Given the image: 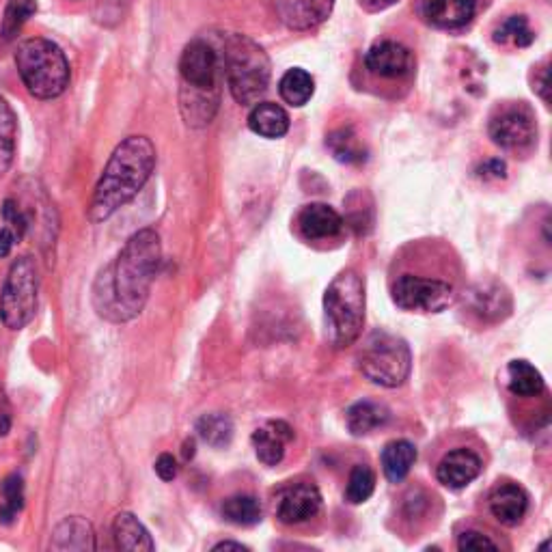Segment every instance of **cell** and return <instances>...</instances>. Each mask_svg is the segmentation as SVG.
<instances>
[{"mask_svg": "<svg viewBox=\"0 0 552 552\" xmlns=\"http://www.w3.org/2000/svg\"><path fill=\"white\" fill-rule=\"evenodd\" d=\"M414 462H417V449L410 440H393L382 451V471L391 483L404 481Z\"/></svg>", "mask_w": 552, "mask_h": 552, "instance_id": "cell-23", "label": "cell"}, {"mask_svg": "<svg viewBox=\"0 0 552 552\" xmlns=\"http://www.w3.org/2000/svg\"><path fill=\"white\" fill-rule=\"evenodd\" d=\"M50 548L54 550H93L95 548V535L93 527L80 516L65 518L57 529L52 531Z\"/></svg>", "mask_w": 552, "mask_h": 552, "instance_id": "cell-20", "label": "cell"}, {"mask_svg": "<svg viewBox=\"0 0 552 552\" xmlns=\"http://www.w3.org/2000/svg\"><path fill=\"white\" fill-rule=\"evenodd\" d=\"M471 309L488 322H499L512 311V298L501 285H479L471 292Z\"/></svg>", "mask_w": 552, "mask_h": 552, "instance_id": "cell-19", "label": "cell"}, {"mask_svg": "<svg viewBox=\"0 0 552 552\" xmlns=\"http://www.w3.org/2000/svg\"><path fill=\"white\" fill-rule=\"evenodd\" d=\"M248 128L264 138H281L289 130V117L279 104L259 102L248 115Z\"/></svg>", "mask_w": 552, "mask_h": 552, "instance_id": "cell-22", "label": "cell"}, {"mask_svg": "<svg viewBox=\"0 0 552 552\" xmlns=\"http://www.w3.org/2000/svg\"><path fill=\"white\" fill-rule=\"evenodd\" d=\"M197 434L201 436L203 443H207L214 449H223L233 438V421L223 412L203 414V417L197 421Z\"/></svg>", "mask_w": 552, "mask_h": 552, "instance_id": "cell-28", "label": "cell"}, {"mask_svg": "<svg viewBox=\"0 0 552 552\" xmlns=\"http://www.w3.org/2000/svg\"><path fill=\"white\" fill-rule=\"evenodd\" d=\"M358 367L367 380L386 386V389H395L410 376L412 354L402 337L376 330L363 343V350L358 354Z\"/></svg>", "mask_w": 552, "mask_h": 552, "instance_id": "cell-6", "label": "cell"}, {"mask_svg": "<svg viewBox=\"0 0 552 552\" xmlns=\"http://www.w3.org/2000/svg\"><path fill=\"white\" fill-rule=\"evenodd\" d=\"M16 132L18 123L11 106L0 98V175H5L16 154Z\"/></svg>", "mask_w": 552, "mask_h": 552, "instance_id": "cell-30", "label": "cell"}, {"mask_svg": "<svg viewBox=\"0 0 552 552\" xmlns=\"http://www.w3.org/2000/svg\"><path fill=\"white\" fill-rule=\"evenodd\" d=\"M315 91V82L311 78L309 72L300 67L289 69V72L281 78L279 82V93L281 98L289 104V106H305Z\"/></svg>", "mask_w": 552, "mask_h": 552, "instance_id": "cell-26", "label": "cell"}, {"mask_svg": "<svg viewBox=\"0 0 552 552\" xmlns=\"http://www.w3.org/2000/svg\"><path fill=\"white\" fill-rule=\"evenodd\" d=\"M529 496L516 483H505L490 496V512L505 527H518L527 516Z\"/></svg>", "mask_w": 552, "mask_h": 552, "instance_id": "cell-18", "label": "cell"}, {"mask_svg": "<svg viewBox=\"0 0 552 552\" xmlns=\"http://www.w3.org/2000/svg\"><path fill=\"white\" fill-rule=\"evenodd\" d=\"M479 473H481L479 455L464 447L449 451L436 468L438 481L451 490L466 488L468 483H473L479 477Z\"/></svg>", "mask_w": 552, "mask_h": 552, "instance_id": "cell-14", "label": "cell"}, {"mask_svg": "<svg viewBox=\"0 0 552 552\" xmlns=\"http://www.w3.org/2000/svg\"><path fill=\"white\" fill-rule=\"evenodd\" d=\"M376 490V475L365 464H356L350 473L348 486H345V501L352 505H361L369 501V496Z\"/></svg>", "mask_w": 552, "mask_h": 552, "instance_id": "cell-33", "label": "cell"}, {"mask_svg": "<svg viewBox=\"0 0 552 552\" xmlns=\"http://www.w3.org/2000/svg\"><path fill=\"white\" fill-rule=\"evenodd\" d=\"M494 39L499 41V44H512L516 48H527L533 44V31L529 26V20L524 16H512L507 18L499 29L494 31Z\"/></svg>", "mask_w": 552, "mask_h": 552, "instance_id": "cell-34", "label": "cell"}, {"mask_svg": "<svg viewBox=\"0 0 552 552\" xmlns=\"http://www.w3.org/2000/svg\"><path fill=\"white\" fill-rule=\"evenodd\" d=\"M113 537L119 550H130V552L154 550V540H151L149 531L143 527V522L128 512H123L115 518Z\"/></svg>", "mask_w": 552, "mask_h": 552, "instance_id": "cell-21", "label": "cell"}, {"mask_svg": "<svg viewBox=\"0 0 552 552\" xmlns=\"http://www.w3.org/2000/svg\"><path fill=\"white\" fill-rule=\"evenodd\" d=\"M423 16L438 29H464L475 18L477 0H421Z\"/></svg>", "mask_w": 552, "mask_h": 552, "instance_id": "cell-16", "label": "cell"}, {"mask_svg": "<svg viewBox=\"0 0 552 552\" xmlns=\"http://www.w3.org/2000/svg\"><path fill=\"white\" fill-rule=\"evenodd\" d=\"M156 169V147L147 136H130L119 143L106 162L89 205L91 223H104L130 203Z\"/></svg>", "mask_w": 552, "mask_h": 552, "instance_id": "cell-2", "label": "cell"}, {"mask_svg": "<svg viewBox=\"0 0 552 552\" xmlns=\"http://www.w3.org/2000/svg\"><path fill=\"white\" fill-rule=\"evenodd\" d=\"M9 425H11V417H9V412H7L5 404H3V399H0V438L7 436Z\"/></svg>", "mask_w": 552, "mask_h": 552, "instance_id": "cell-40", "label": "cell"}, {"mask_svg": "<svg viewBox=\"0 0 552 552\" xmlns=\"http://www.w3.org/2000/svg\"><path fill=\"white\" fill-rule=\"evenodd\" d=\"M294 440V430L285 421H268L253 434V447L261 464L276 466L285 458V445Z\"/></svg>", "mask_w": 552, "mask_h": 552, "instance_id": "cell-17", "label": "cell"}, {"mask_svg": "<svg viewBox=\"0 0 552 552\" xmlns=\"http://www.w3.org/2000/svg\"><path fill=\"white\" fill-rule=\"evenodd\" d=\"M18 74L37 100H54L69 87V63L65 52L50 39H24L16 50Z\"/></svg>", "mask_w": 552, "mask_h": 552, "instance_id": "cell-4", "label": "cell"}, {"mask_svg": "<svg viewBox=\"0 0 552 552\" xmlns=\"http://www.w3.org/2000/svg\"><path fill=\"white\" fill-rule=\"evenodd\" d=\"M39 276L31 257L13 261L0 292V320L11 330H20L33 320L37 309Z\"/></svg>", "mask_w": 552, "mask_h": 552, "instance_id": "cell-7", "label": "cell"}, {"mask_svg": "<svg viewBox=\"0 0 552 552\" xmlns=\"http://www.w3.org/2000/svg\"><path fill=\"white\" fill-rule=\"evenodd\" d=\"M162 261L160 236L154 229H143L121 248L93 285V307L100 317L115 324L132 322L143 313L149 289Z\"/></svg>", "mask_w": 552, "mask_h": 552, "instance_id": "cell-1", "label": "cell"}, {"mask_svg": "<svg viewBox=\"0 0 552 552\" xmlns=\"http://www.w3.org/2000/svg\"><path fill=\"white\" fill-rule=\"evenodd\" d=\"M326 337L333 348H348L363 333L365 283L354 270L335 276L324 294Z\"/></svg>", "mask_w": 552, "mask_h": 552, "instance_id": "cell-3", "label": "cell"}, {"mask_svg": "<svg viewBox=\"0 0 552 552\" xmlns=\"http://www.w3.org/2000/svg\"><path fill=\"white\" fill-rule=\"evenodd\" d=\"M395 3H397V0H361V5L367 11H384V9H389Z\"/></svg>", "mask_w": 552, "mask_h": 552, "instance_id": "cell-39", "label": "cell"}, {"mask_svg": "<svg viewBox=\"0 0 552 552\" xmlns=\"http://www.w3.org/2000/svg\"><path fill=\"white\" fill-rule=\"evenodd\" d=\"M296 225L305 240H326L335 238L343 229V218L326 203H311L302 207Z\"/></svg>", "mask_w": 552, "mask_h": 552, "instance_id": "cell-15", "label": "cell"}, {"mask_svg": "<svg viewBox=\"0 0 552 552\" xmlns=\"http://www.w3.org/2000/svg\"><path fill=\"white\" fill-rule=\"evenodd\" d=\"M389 408L376 402H358L348 410V430L354 436H367L389 421Z\"/></svg>", "mask_w": 552, "mask_h": 552, "instance_id": "cell-24", "label": "cell"}, {"mask_svg": "<svg viewBox=\"0 0 552 552\" xmlns=\"http://www.w3.org/2000/svg\"><path fill=\"white\" fill-rule=\"evenodd\" d=\"M537 93L542 95L544 102H548V69H542V80L537 82Z\"/></svg>", "mask_w": 552, "mask_h": 552, "instance_id": "cell-41", "label": "cell"}, {"mask_svg": "<svg viewBox=\"0 0 552 552\" xmlns=\"http://www.w3.org/2000/svg\"><path fill=\"white\" fill-rule=\"evenodd\" d=\"M18 242H20L18 233L13 231L9 225L0 229V259L7 257L13 251V246H16Z\"/></svg>", "mask_w": 552, "mask_h": 552, "instance_id": "cell-37", "label": "cell"}, {"mask_svg": "<svg viewBox=\"0 0 552 552\" xmlns=\"http://www.w3.org/2000/svg\"><path fill=\"white\" fill-rule=\"evenodd\" d=\"M156 473L162 481H173L179 473V466H177V460L173 458L171 453H162L160 458L156 460Z\"/></svg>", "mask_w": 552, "mask_h": 552, "instance_id": "cell-36", "label": "cell"}, {"mask_svg": "<svg viewBox=\"0 0 552 552\" xmlns=\"http://www.w3.org/2000/svg\"><path fill=\"white\" fill-rule=\"evenodd\" d=\"M225 520L238 527H253L261 520V505L251 494H236L225 499L223 507H220Z\"/></svg>", "mask_w": 552, "mask_h": 552, "instance_id": "cell-29", "label": "cell"}, {"mask_svg": "<svg viewBox=\"0 0 552 552\" xmlns=\"http://www.w3.org/2000/svg\"><path fill=\"white\" fill-rule=\"evenodd\" d=\"M192 455H195V443H192V440H190V443H186V445H184V458H186V460H190Z\"/></svg>", "mask_w": 552, "mask_h": 552, "instance_id": "cell-43", "label": "cell"}, {"mask_svg": "<svg viewBox=\"0 0 552 552\" xmlns=\"http://www.w3.org/2000/svg\"><path fill=\"white\" fill-rule=\"evenodd\" d=\"M218 54L210 44L201 39L190 41L179 59V76H182V89L218 93Z\"/></svg>", "mask_w": 552, "mask_h": 552, "instance_id": "cell-10", "label": "cell"}, {"mask_svg": "<svg viewBox=\"0 0 552 552\" xmlns=\"http://www.w3.org/2000/svg\"><path fill=\"white\" fill-rule=\"evenodd\" d=\"M225 74L233 100L242 106L257 104L270 85V59L257 41L233 33L225 41Z\"/></svg>", "mask_w": 552, "mask_h": 552, "instance_id": "cell-5", "label": "cell"}, {"mask_svg": "<svg viewBox=\"0 0 552 552\" xmlns=\"http://www.w3.org/2000/svg\"><path fill=\"white\" fill-rule=\"evenodd\" d=\"M276 18L292 31H309L328 20L335 0H272Z\"/></svg>", "mask_w": 552, "mask_h": 552, "instance_id": "cell-12", "label": "cell"}, {"mask_svg": "<svg viewBox=\"0 0 552 552\" xmlns=\"http://www.w3.org/2000/svg\"><path fill=\"white\" fill-rule=\"evenodd\" d=\"M393 302L404 311L440 313L453 305L455 289L443 279H425V276L402 274L393 283Z\"/></svg>", "mask_w": 552, "mask_h": 552, "instance_id": "cell-8", "label": "cell"}, {"mask_svg": "<svg viewBox=\"0 0 552 552\" xmlns=\"http://www.w3.org/2000/svg\"><path fill=\"white\" fill-rule=\"evenodd\" d=\"M490 138L494 145L509 151H524L533 147L537 126L527 104H509L490 119Z\"/></svg>", "mask_w": 552, "mask_h": 552, "instance_id": "cell-9", "label": "cell"}, {"mask_svg": "<svg viewBox=\"0 0 552 552\" xmlns=\"http://www.w3.org/2000/svg\"><path fill=\"white\" fill-rule=\"evenodd\" d=\"M365 65L371 74H378L382 78H402L410 74L412 54L397 41L384 39L367 50Z\"/></svg>", "mask_w": 552, "mask_h": 552, "instance_id": "cell-13", "label": "cell"}, {"mask_svg": "<svg viewBox=\"0 0 552 552\" xmlns=\"http://www.w3.org/2000/svg\"><path fill=\"white\" fill-rule=\"evenodd\" d=\"M505 162L501 160H490L486 167H481V173L483 177H505Z\"/></svg>", "mask_w": 552, "mask_h": 552, "instance_id": "cell-38", "label": "cell"}, {"mask_svg": "<svg viewBox=\"0 0 552 552\" xmlns=\"http://www.w3.org/2000/svg\"><path fill=\"white\" fill-rule=\"evenodd\" d=\"M458 548L460 550H483V548L496 550L499 546H496L488 535H483L479 531H464L458 540Z\"/></svg>", "mask_w": 552, "mask_h": 552, "instance_id": "cell-35", "label": "cell"}, {"mask_svg": "<svg viewBox=\"0 0 552 552\" xmlns=\"http://www.w3.org/2000/svg\"><path fill=\"white\" fill-rule=\"evenodd\" d=\"M214 550H248L244 544H238V542H220L214 546Z\"/></svg>", "mask_w": 552, "mask_h": 552, "instance_id": "cell-42", "label": "cell"}, {"mask_svg": "<svg viewBox=\"0 0 552 552\" xmlns=\"http://www.w3.org/2000/svg\"><path fill=\"white\" fill-rule=\"evenodd\" d=\"M333 156L345 164H361L367 158V149L352 128H341L328 136L326 141Z\"/></svg>", "mask_w": 552, "mask_h": 552, "instance_id": "cell-27", "label": "cell"}, {"mask_svg": "<svg viewBox=\"0 0 552 552\" xmlns=\"http://www.w3.org/2000/svg\"><path fill=\"white\" fill-rule=\"evenodd\" d=\"M37 11L35 0H9L5 13H3V22H0V35H3L5 41L16 39L18 33L22 31V26L29 22V18Z\"/></svg>", "mask_w": 552, "mask_h": 552, "instance_id": "cell-32", "label": "cell"}, {"mask_svg": "<svg viewBox=\"0 0 552 552\" xmlns=\"http://www.w3.org/2000/svg\"><path fill=\"white\" fill-rule=\"evenodd\" d=\"M24 509V481L20 475H9L0 483V522L13 524Z\"/></svg>", "mask_w": 552, "mask_h": 552, "instance_id": "cell-31", "label": "cell"}, {"mask_svg": "<svg viewBox=\"0 0 552 552\" xmlns=\"http://www.w3.org/2000/svg\"><path fill=\"white\" fill-rule=\"evenodd\" d=\"M509 391L518 397H537L544 393V378L527 361H512L507 367Z\"/></svg>", "mask_w": 552, "mask_h": 552, "instance_id": "cell-25", "label": "cell"}, {"mask_svg": "<svg viewBox=\"0 0 552 552\" xmlns=\"http://www.w3.org/2000/svg\"><path fill=\"white\" fill-rule=\"evenodd\" d=\"M322 509V494L315 483L300 481L292 483L276 496L274 512L283 524H300L315 518Z\"/></svg>", "mask_w": 552, "mask_h": 552, "instance_id": "cell-11", "label": "cell"}]
</instances>
